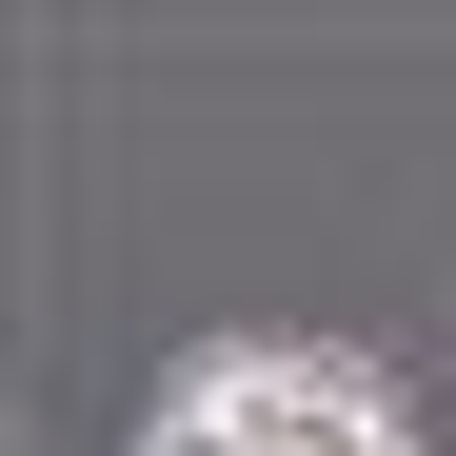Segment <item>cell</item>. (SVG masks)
<instances>
[{"label":"cell","mask_w":456,"mask_h":456,"mask_svg":"<svg viewBox=\"0 0 456 456\" xmlns=\"http://www.w3.org/2000/svg\"><path fill=\"white\" fill-rule=\"evenodd\" d=\"M199 377L239 397V436H258V456H417V436H397V377H377V357L239 338V357H199Z\"/></svg>","instance_id":"1"},{"label":"cell","mask_w":456,"mask_h":456,"mask_svg":"<svg viewBox=\"0 0 456 456\" xmlns=\"http://www.w3.org/2000/svg\"><path fill=\"white\" fill-rule=\"evenodd\" d=\"M139 456H258V436H239V397H218V377H179V397L139 417Z\"/></svg>","instance_id":"2"}]
</instances>
